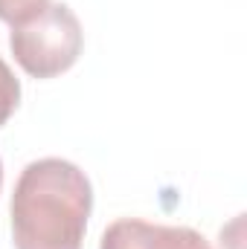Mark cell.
Listing matches in <instances>:
<instances>
[{"label": "cell", "mask_w": 247, "mask_h": 249, "mask_svg": "<svg viewBox=\"0 0 247 249\" xmlns=\"http://www.w3.org/2000/svg\"><path fill=\"white\" fill-rule=\"evenodd\" d=\"M90 212L93 186L79 165L35 160L21 171L9 206L15 249H82Z\"/></svg>", "instance_id": "obj_1"}, {"label": "cell", "mask_w": 247, "mask_h": 249, "mask_svg": "<svg viewBox=\"0 0 247 249\" xmlns=\"http://www.w3.org/2000/svg\"><path fill=\"white\" fill-rule=\"evenodd\" d=\"M84 32L67 3H47L38 15L21 20L9 32V50L32 78H56L79 61Z\"/></svg>", "instance_id": "obj_2"}, {"label": "cell", "mask_w": 247, "mask_h": 249, "mask_svg": "<svg viewBox=\"0 0 247 249\" xmlns=\"http://www.w3.org/2000/svg\"><path fill=\"white\" fill-rule=\"evenodd\" d=\"M99 249H212L209 241L189 229V226H163V223H148L140 217H120L114 220Z\"/></svg>", "instance_id": "obj_3"}, {"label": "cell", "mask_w": 247, "mask_h": 249, "mask_svg": "<svg viewBox=\"0 0 247 249\" xmlns=\"http://www.w3.org/2000/svg\"><path fill=\"white\" fill-rule=\"evenodd\" d=\"M21 105V81L15 78L12 67L0 58V127L12 119Z\"/></svg>", "instance_id": "obj_4"}, {"label": "cell", "mask_w": 247, "mask_h": 249, "mask_svg": "<svg viewBox=\"0 0 247 249\" xmlns=\"http://www.w3.org/2000/svg\"><path fill=\"white\" fill-rule=\"evenodd\" d=\"M47 3L50 0H0V20L15 26V23H21L26 18L38 15Z\"/></svg>", "instance_id": "obj_5"}, {"label": "cell", "mask_w": 247, "mask_h": 249, "mask_svg": "<svg viewBox=\"0 0 247 249\" xmlns=\"http://www.w3.org/2000/svg\"><path fill=\"white\" fill-rule=\"evenodd\" d=\"M0 188H3V162H0Z\"/></svg>", "instance_id": "obj_6"}]
</instances>
